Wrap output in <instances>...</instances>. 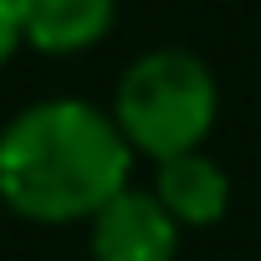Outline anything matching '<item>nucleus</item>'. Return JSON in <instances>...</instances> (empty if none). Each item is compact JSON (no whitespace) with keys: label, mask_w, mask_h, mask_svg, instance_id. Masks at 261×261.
<instances>
[{"label":"nucleus","mask_w":261,"mask_h":261,"mask_svg":"<svg viewBox=\"0 0 261 261\" xmlns=\"http://www.w3.org/2000/svg\"><path fill=\"white\" fill-rule=\"evenodd\" d=\"M134 169V144L113 113L82 97L21 108L0 134V200L36 225L92 220Z\"/></svg>","instance_id":"f257e3e1"},{"label":"nucleus","mask_w":261,"mask_h":261,"mask_svg":"<svg viewBox=\"0 0 261 261\" xmlns=\"http://www.w3.org/2000/svg\"><path fill=\"white\" fill-rule=\"evenodd\" d=\"M215 113H220L215 72L179 46L144 51L118 77V92H113V118L123 139L134 144V154L154 164L169 154L200 149L215 128Z\"/></svg>","instance_id":"f03ea898"},{"label":"nucleus","mask_w":261,"mask_h":261,"mask_svg":"<svg viewBox=\"0 0 261 261\" xmlns=\"http://www.w3.org/2000/svg\"><path fill=\"white\" fill-rule=\"evenodd\" d=\"M179 230L185 225L164 210V200L154 190L123 185L87 220V251H92V261H174Z\"/></svg>","instance_id":"7ed1b4c3"},{"label":"nucleus","mask_w":261,"mask_h":261,"mask_svg":"<svg viewBox=\"0 0 261 261\" xmlns=\"http://www.w3.org/2000/svg\"><path fill=\"white\" fill-rule=\"evenodd\" d=\"M118 21V0H16L21 46L46 57H77L97 46Z\"/></svg>","instance_id":"20e7f679"},{"label":"nucleus","mask_w":261,"mask_h":261,"mask_svg":"<svg viewBox=\"0 0 261 261\" xmlns=\"http://www.w3.org/2000/svg\"><path fill=\"white\" fill-rule=\"evenodd\" d=\"M154 195L164 200V210L190 230V225H215L230 210V174L205 154H169L154 164Z\"/></svg>","instance_id":"39448f33"},{"label":"nucleus","mask_w":261,"mask_h":261,"mask_svg":"<svg viewBox=\"0 0 261 261\" xmlns=\"http://www.w3.org/2000/svg\"><path fill=\"white\" fill-rule=\"evenodd\" d=\"M21 46V26H16V0H0V67H6Z\"/></svg>","instance_id":"423d86ee"}]
</instances>
